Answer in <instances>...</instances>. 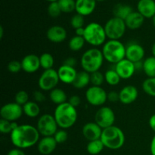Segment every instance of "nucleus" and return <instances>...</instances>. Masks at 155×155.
Instances as JSON below:
<instances>
[{
    "instance_id": "17",
    "label": "nucleus",
    "mask_w": 155,
    "mask_h": 155,
    "mask_svg": "<svg viewBox=\"0 0 155 155\" xmlns=\"http://www.w3.org/2000/svg\"><path fill=\"white\" fill-rule=\"evenodd\" d=\"M120 101L124 104H130L134 102L139 96V91L134 86H126L119 92Z\"/></svg>"
},
{
    "instance_id": "6",
    "label": "nucleus",
    "mask_w": 155,
    "mask_h": 155,
    "mask_svg": "<svg viewBox=\"0 0 155 155\" xmlns=\"http://www.w3.org/2000/svg\"><path fill=\"white\" fill-rule=\"evenodd\" d=\"M86 42L92 46H100L105 43L106 36L104 27L96 22L89 23L85 27L84 36Z\"/></svg>"
},
{
    "instance_id": "1",
    "label": "nucleus",
    "mask_w": 155,
    "mask_h": 155,
    "mask_svg": "<svg viewBox=\"0 0 155 155\" xmlns=\"http://www.w3.org/2000/svg\"><path fill=\"white\" fill-rule=\"evenodd\" d=\"M39 136L37 128L30 124L19 125L10 134L12 143L20 149H25L36 145L39 142Z\"/></svg>"
},
{
    "instance_id": "50",
    "label": "nucleus",
    "mask_w": 155,
    "mask_h": 155,
    "mask_svg": "<svg viewBox=\"0 0 155 155\" xmlns=\"http://www.w3.org/2000/svg\"><path fill=\"white\" fill-rule=\"evenodd\" d=\"M3 35H4V29L2 26H0V39H2Z\"/></svg>"
},
{
    "instance_id": "31",
    "label": "nucleus",
    "mask_w": 155,
    "mask_h": 155,
    "mask_svg": "<svg viewBox=\"0 0 155 155\" xmlns=\"http://www.w3.org/2000/svg\"><path fill=\"white\" fill-rule=\"evenodd\" d=\"M39 61H40L41 68L44 70L52 69L54 64V57L50 53H43L39 56Z\"/></svg>"
},
{
    "instance_id": "54",
    "label": "nucleus",
    "mask_w": 155,
    "mask_h": 155,
    "mask_svg": "<svg viewBox=\"0 0 155 155\" xmlns=\"http://www.w3.org/2000/svg\"><path fill=\"white\" fill-rule=\"evenodd\" d=\"M96 1H99V2H101V1H104V0H96Z\"/></svg>"
},
{
    "instance_id": "12",
    "label": "nucleus",
    "mask_w": 155,
    "mask_h": 155,
    "mask_svg": "<svg viewBox=\"0 0 155 155\" xmlns=\"http://www.w3.org/2000/svg\"><path fill=\"white\" fill-rule=\"evenodd\" d=\"M24 114L23 106L16 102L7 103L0 109V115L2 119H5L10 122L18 120Z\"/></svg>"
},
{
    "instance_id": "26",
    "label": "nucleus",
    "mask_w": 155,
    "mask_h": 155,
    "mask_svg": "<svg viewBox=\"0 0 155 155\" xmlns=\"http://www.w3.org/2000/svg\"><path fill=\"white\" fill-rule=\"evenodd\" d=\"M49 98L54 104L59 105V104L67 102L68 96H67L66 92L63 89H59V88H55V89L50 91Z\"/></svg>"
},
{
    "instance_id": "32",
    "label": "nucleus",
    "mask_w": 155,
    "mask_h": 155,
    "mask_svg": "<svg viewBox=\"0 0 155 155\" xmlns=\"http://www.w3.org/2000/svg\"><path fill=\"white\" fill-rule=\"evenodd\" d=\"M85 42L86 41L83 36H75L70 39L69 42H68V46L71 51H78L83 48Z\"/></svg>"
},
{
    "instance_id": "42",
    "label": "nucleus",
    "mask_w": 155,
    "mask_h": 155,
    "mask_svg": "<svg viewBox=\"0 0 155 155\" xmlns=\"http://www.w3.org/2000/svg\"><path fill=\"white\" fill-rule=\"evenodd\" d=\"M68 102L69 103V104H71L73 107H77L79 105H80V103H81V99H80V98L78 96V95H74L70 97Z\"/></svg>"
},
{
    "instance_id": "14",
    "label": "nucleus",
    "mask_w": 155,
    "mask_h": 155,
    "mask_svg": "<svg viewBox=\"0 0 155 155\" xmlns=\"http://www.w3.org/2000/svg\"><path fill=\"white\" fill-rule=\"evenodd\" d=\"M145 54L144 48L138 43H131L126 47V58L134 64L142 61Z\"/></svg>"
},
{
    "instance_id": "45",
    "label": "nucleus",
    "mask_w": 155,
    "mask_h": 155,
    "mask_svg": "<svg viewBox=\"0 0 155 155\" xmlns=\"http://www.w3.org/2000/svg\"><path fill=\"white\" fill-rule=\"evenodd\" d=\"M77 59H76L75 58L69 57L64 61L63 64L67 65V66L69 67H72V68H75V66L77 65Z\"/></svg>"
},
{
    "instance_id": "52",
    "label": "nucleus",
    "mask_w": 155,
    "mask_h": 155,
    "mask_svg": "<svg viewBox=\"0 0 155 155\" xmlns=\"http://www.w3.org/2000/svg\"><path fill=\"white\" fill-rule=\"evenodd\" d=\"M152 24H153V26H154L155 28V16H154L152 18Z\"/></svg>"
},
{
    "instance_id": "34",
    "label": "nucleus",
    "mask_w": 155,
    "mask_h": 155,
    "mask_svg": "<svg viewBox=\"0 0 155 155\" xmlns=\"http://www.w3.org/2000/svg\"><path fill=\"white\" fill-rule=\"evenodd\" d=\"M58 3L64 13H71L76 9L75 0H58Z\"/></svg>"
},
{
    "instance_id": "8",
    "label": "nucleus",
    "mask_w": 155,
    "mask_h": 155,
    "mask_svg": "<svg viewBox=\"0 0 155 155\" xmlns=\"http://www.w3.org/2000/svg\"><path fill=\"white\" fill-rule=\"evenodd\" d=\"M58 126L54 119V117L48 114H42L39 118L36 124V128L39 134L43 137L54 136L56 132L58 131Z\"/></svg>"
},
{
    "instance_id": "4",
    "label": "nucleus",
    "mask_w": 155,
    "mask_h": 155,
    "mask_svg": "<svg viewBox=\"0 0 155 155\" xmlns=\"http://www.w3.org/2000/svg\"><path fill=\"white\" fill-rule=\"evenodd\" d=\"M104 147L111 150L122 148L125 143V135L124 132L116 126H112L102 130L101 139Z\"/></svg>"
},
{
    "instance_id": "11",
    "label": "nucleus",
    "mask_w": 155,
    "mask_h": 155,
    "mask_svg": "<svg viewBox=\"0 0 155 155\" xmlns=\"http://www.w3.org/2000/svg\"><path fill=\"white\" fill-rule=\"evenodd\" d=\"M95 122L102 130L112 127L115 122L114 112L109 107H101L95 113Z\"/></svg>"
},
{
    "instance_id": "39",
    "label": "nucleus",
    "mask_w": 155,
    "mask_h": 155,
    "mask_svg": "<svg viewBox=\"0 0 155 155\" xmlns=\"http://www.w3.org/2000/svg\"><path fill=\"white\" fill-rule=\"evenodd\" d=\"M13 131L12 122L5 119L0 120V132L2 134H11Z\"/></svg>"
},
{
    "instance_id": "37",
    "label": "nucleus",
    "mask_w": 155,
    "mask_h": 155,
    "mask_svg": "<svg viewBox=\"0 0 155 155\" xmlns=\"http://www.w3.org/2000/svg\"><path fill=\"white\" fill-rule=\"evenodd\" d=\"M29 101V95L27 92L24 90H20L16 93L15 96V102L24 106Z\"/></svg>"
},
{
    "instance_id": "51",
    "label": "nucleus",
    "mask_w": 155,
    "mask_h": 155,
    "mask_svg": "<svg viewBox=\"0 0 155 155\" xmlns=\"http://www.w3.org/2000/svg\"><path fill=\"white\" fill-rule=\"evenodd\" d=\"M151 53H152V56H154L155 58V42L152 45L151 47Z\"/></svg>"
},
{
    "instance_id": "53",
    "label": "nucleus",
    "mask_w": 155,
    "mask_h": 155,
    "mask_svg": "<svg viewBox=\"0 0 155 155\" xmlns=\"http://www.w3.org/2000/svg\"><path fill=\"white\" fill-rule=\"evenodd\" d=\"M46 1L50 2H58V0H46Z\"/></svg>"
},
{
    "instance_id": "28",
    "label": "nucleus",
    "mask_w": 155,
    "mask_h": 155,
    "mask_svg": "<svg viewBox=\"0 0 155 155\" xmlns=\"http://www.w3.org/2000/svg\"><path fill=\"white\" fill-rule=\"evenodd\" d=\"M143 71L148 78L155 77V58L151 56L143 61Z\"/></svg>"
},
{
    "instance_id": "5",
    "label": "nucleus",
    "mask_w": 155,
    "mask_h": 155,
    "mask_svg": "<svg viewBox=\"0 0 155 155\" xmlns=\"http://www.w3.org/2000/svg\"><path fill=\"white\" fill-rule=\"evenodd\" d=\"M103 56L104 60L110 64H117L126 58V46L120 40L109 39L103 45Z\"/></svg>"
},
{
    "instance_id": "47",
    "label": "nucleus",
    "mask_w": 155,
    "mask_h": 155,
    "mask_svg": "<svg viewBox=\"0 0 155 155\" xmlns=\"http://www.w3.org/2000/svg\"><path fill=\"white\" fill-rule=\"evenodd\" d=\"M149 127L153 131L155 132V114L150 117L149 119Z\"/></svg>"
},
{
    "instance_id": "9",
    "label": "nucleus",
    "mask_w": 155,
    "mask_h": 155,
    "mask_svg": "<svg viewBox=\"0 0 155 155\" xmlns=\"http://www.w3.org/2000/svg\"><path fill=\"white\" fill-rule=\"evenodd\" d=\"M59 81L60 80L58 74V71L52 68L45 70L42 72L38 80V85L41 90L51 91L55 89Z\"/></svg>"
},
{
    "instance_id": "7",
    "label": "nucleus",
    "mask_w": 155,
    "mask_h": 155,
    "mask_svg": "<svg viewBox=\"0 0 155 155\" xmlns=\"http://www.w3.org/2000/svg\"><path fill=\"white\" fill-rule=\"evenodd\" d=\"M107 38L111 40H120L125 34V21L119 18L114 17L109 19L104 26Z\"/></svg>"
},
{
    "instance_id": "20",
    "label": "nucleus",
    "mask_w": 155,
    "mask_h": 155,
    "mask_svg": "<svg viewBox=\"0 0 155 155\" xmlns=\"http://www.w3.org/2000/svg\"><path fill=\"white\" fill-rule=\"evenodd\" d=\"M58 143L54 136H45L38 142V151L43 155H48L55 150Z\"/></svg>"
},
{
    "instance_id": "35",
    "label": "nucleus",
    "mask_w": 155,
    "mask_h": 155,
    "mask_svg": "<svg viewBox=\"0 0 155 155\" xmlns=\"http://www.w3.org/2000/svg\"><path fill=\"white\" fill-rule=\"evenodd\" d=\"M90 80L92 86H101V85L103 84L104 81L105 80L104 74L100 72L99 71L92 73V74H90Z\"/></svg>"
},
{
    "instance_id": "16",
    "label": "nucleus",
    "mask_w": 155,
    "mask_h": 155,
    "mask_svg": "<svg viewBox=\"0 0 155 155\" xmlns=\"http://www.w3.org/2000/svg\"><path fill=\"white\" fill-rule=\"evenodd\" d=\"M102 129L95 122L87 123L85 124L82 129V133L85 139L89 142L94 140H98L101 139Z\"/></svg>"
},
{
    "instance_id": "48",
    "label": "nucleus",
    "mask_w": 155,
    "mask_h": 155,
    "mask_svg": "<svg viewBox=\"0 0 155 155\" xmlns=\"http://www.w3.org/2000/svg\"><path fill=\"white\" fill-rule=\"evenodd\" d=\"M84 32H85V27H81V28H79L75 30V33L76 36H84Z\"/></svg>"
},
{
    "instance_id": "18",
    "label": "nucleus",
    "mask_w": 155,
    "mask_h": 155,
    "mask_svg": "<svg viewBox=\"0 0 155 155\" xmlns=\"http://www.w3.org/2000/svg\"><path fill=\"white\" fill-rule=\"evenodd\" d=\"M68 33L61 26L54 25L48 28L46 32V37L50 42L54 43H61L66 39Z\"/></svg>"
},
{
    "instance_id": "46",
    "label": "nucleus",
    "mask_w": 155,
    "mask_h": 155,
    "mask_svg": "<svg viewBox=\"0 0 155 155\" xmlns=\"http://www.w3.org/2000/svg\"><path fill=\"white\" fill-rule=\"evenodd\" d=\"M7 155H26L25 153L22 151V149L20 148H14V149L10 150L8 153Z\"/></svg>"
},
{
    "instance_id": "15",
    "label": "nucleus",
    "mask_w": 155,
    "mask_h": 155,
    "mask_svg": "<svg viewBox=\"0 0 155 155\" xmlns=\"http://www.w3.org/2000/svg\"><path fill=\"white\" fill-rule=\"evenodd\" d=\"M21 62L22 70L27 74H33L41 68L39 57L34 54H29L24 56Z\"/></svg>"
},
{
    "instance_id": "24",
    "label": "nucleus",
    "mask_w": 155,
    "mask_h": 155,
    "mask_svg": "<svg viewBox=\"0 0 155 155\" xmlns=\"http://www.w3.org/2000/svg\"><path fill=\"white\" fill-rule=\"evenodd\" d=\"M90 83V74H89L86 71H83L77 73V77H76L72 85L76 89H81L86 87Z\"/></svg>"
},
{
    "instance_id": "25",
    "label": "nucleus",
    "mask_w": 155,
    "mask_h": 155,
    "mask_svg": "<svg viewBox=\"0 0 155 155\" xmlns=\"http://www.w3.org/2000/svg\"><path fill=\"white\" fill-rule=\"evenodd\" d=\"M133 12V8L131 6L129 5L122 4V3H118L115 5L113 8V14L114 17L120 18L124 21Z\"/></svg>"
},
{
    "instance_id": "23",
    "label": "nucleus",
    "mask_w": 155,
    "mask_h": 155,
    "mask_svg": "<svg viewBox=\"0 0 155 155\" xmlns=\"http://www.w3.org/2000/svg\"><path fill=\"white\" fill-rule=\"evenodd\" d=\"M145 18L139 12L133 11L125 19L126 26L130 30H137L139 29L144 24Z\"/></svg>"
},
{
    "instance_id": "22",
    "label": "nucleus",
    "mask_w": 155,
    "mask_h": 155,
    "mask_svg": "<svg viewBox=\"0 0 155 155\" xmlns=\"http://www.w3.org/2000/svg\"><path fill=\"white\" fill-rule=\"evenodd\" d=\"M137 9L145 18H152L155 16V1L139 0L137 4Z\"/></svg>"
},
{
    "instance_id": "49",
    "label": "nucleus",
    "mask_w": 155,
    "mask_h": 155,
    "mask_svg": "<svg viewBox=\"0 0 155 155\" xmlns=\"http://www.w3.org/2000/svg\"><path fill=\"white\" fill-rule=\"evenodd\" d=\"M150 148H151V155H155V136L153 137V139H151Z\"/></svg>"
},
{
    "instance_id": "41",
    "label": "nucleus",
    "mask_w": 155,
    "mask_h": 155,
    "mask_svg": "<svg viewBox=\"0 0 155 155\" xmlns=\"http://www.w3.org/2000/svg\"><path fill=\"white\" fill-rule=\"evenodd\" d=\"M8 70L12 74H18L22 70L21 62L16 60H12L8 64Z\"/></svg>"
},
{
    "instance_id": "10",
    "label": "nucleus",
    "mask_w": 155,
    "mask_h": 155,
    "mask_svg": "<svg viewBox=\"0 0 155 155\" xmlns=\"http://www.w3.org/2000/svg\"><path fill=\"white\" fill-rule=\"evenodd\" d=\"M86 101L92 106H102L107 100V93L101 86H92L86 92Z\"/></svg>"
},
{
    "instance_id": "44",
    "label": "nucleus",
    "mask_w": 155,
    "mask_h": 155,
    "mask_svg": "<svg viewBox=\"0 0 155 155\" xmlns=\"http://www.w3.org/2000/svg\"><path fill=\"white\" fill-rule=\"evenodd\" d=\"M33 98L36 102H43L45 100V96L41 91L36 90L33 92Z\"/></svg>"
},
{
    "instance_id": "29",
    "label": "nucleus",
    "mask_w": 155,
    "mask_h": 155,
    "mask_svg": "<svg viewBox=\"0 0 155 155\" xmlns=\"http://www.w3.org/2000/svg\"><path fill=\"white\" fill-rule=\"evenodd\" d=\"M104 79L106 83L112 86H117L120 82V77L117 74L115 69H109L104 73Z\"/></svg>"
},
{
    "instance_id": "30",
    "label": "nucleus",
    "mask_w": 155,
    "mask_h": 155,
    "mask_svg": "<svg viewBox=\"0 0 155 155\" xmlns=\"http://www.w3.org/2000/svg\"><path fill=\"white\" fill-rule=\"evenodd\" d=\"M104 148V145L102 143L101 139H98V140H94L89 142L87 147H86V149H87V151L89 154L92 155H96L101 153Z\"/></svg>"
},
{
    "instance_id": "3",
    "label": "nucleus",
    "mask_w": 155,
    "mask_h": 155,
    "mask_svg": "<svg viewBox=\"0 0 155 155\" xmlns=\"http://www.w3.org/2000/svg\"><path fill=\"white\" fill-rule=\"evenodd\" d=\"M101 50L96 48H92L86 50L80 58V64L83 71H86L89 74L99 71L104 62Z\"/></svg>"
},
{
    "instance_id": "33",
    "label": "nucleus",
    "mask_w": 155,
    "mask_h": 155,
    "mask_svg": "<svg viewBox=\"0 0 155 155\" xmlns=\"http://www.w3.org/2000/svg\"><path fill=\"white\" fill-rule=\"evenodd\" d=\"M142 87L147 95L155 97V77L148 78L144 80Z\"/></svg>"
},
{
    "instance_id": "27",
    "label": "nucleus",
    "mask_w": 155,
    "mask_h": 155,
    "mask_svg": "<svg viewBox=\"0 0 155 155\" xmlns=\"http://www.w3.org/2000/svg\"><path fill=\"white\" fill-rule=\"evenodd\" d=\"M24 114L30 118H35L40 114V107L36 101H29L27 104L23 106Z\"/></svg>"
},
{
    "instance_id": "21",
    "label": "nucleus",
    "mask_w": 155,
    "mask_h": 155,
    "mask_svg": "<svg viewBox=\"0 0 155 155\" xmlns=\"http://www.w3.org/2000/svg\"><path fill=\"white\" fill-rule=\"evenodd\" d=\"M96 7V0H76V9L77 14L83 16L90 15Z\"/></svg>"
},
{
    "instance_id": "43",
    "label": "nucleus",
    "mask_w": 155,
    "mask_h": 155,
    "mask_svg": "<svg viewBox=\"0 0 155 155\" xmlns=\"http://www.w3.org/2000/svg\"><path fill=\"white\" fill-rule=\"evenodd\" d=\"M107 100L110 102H117L120 101V95L119 93L114 91H111V92L107 93Z\"/></svg>"
},
{
    "instance_id": "40",
    "label": "nucleus",
    "mask_w": 155,
    "mask_h": 155,
    "mask_svg": "<svg viewBox=\"0 0 155 155\" xmlns=\"http://www.w3.org/2000/svg\"><path fill=\"white\" fill-rule=\"evenodd\" d=\"M54 138L58 144H62L68 140V134L66 130L61 129L56 132L55 134L54 135Z\"/></svg>"
},
{
    "instance_id": "38",
    "label": "nucleus",
    "mask_w": 155,
    "mask_h": 155,
    "mask_svg": "<svg viewBox=\"0 0 155 155\" xmlns=\"http://www.w3.org/2000/svg\"><path fill=\"white\" fill-rule=\"evenodd\" d=\"M61 13V10L60 8L58 2H50L48 6V14L51 18H58Z\"/></svg>"
},
{
    "instance_id": "2",
    "label": "nucleus",
    "mask_w": 155,
    "mask_h": 155,
    "mask_svg": "<svg viewBox=\"0 0 155 155\" xmlns=\"http://www.w3.org/2000/svg\"><path fill=\"white\" fill-rule=\"evenodd\" d=\"M54 117L58 126L61 129L67 130L75 124L78 114L76 107L66 102L57 105L54 112Z\"/></svg>"
},
{
    "instance_id": "19",
    "label": "nucleus",
    "mask_w": 155,
    "mask_h": 155,
    "mask_svg": "<svg viewBox=\"0 0 155 155\" xmlns=\"http://www.w3.org/2000/svg\"><path fill=\"white\" fill-rule=\"evenodd\" d=\"M77 71L75 68L62 64L58 70L59 80L65 84H72L77 77Z\"/></svg>"
},
{
    "instance_id": "13",
    "label": "nucleus",
    "mask_w": 155,
    "mask_h": 155,
    "mask_svg": "<svg viewBox=\"0 0 155 155\" xmlns=\"http://www.w3.org/2000/svg\"><path fill=\"white\" fill-rule=\"evenodd\" d=\"M114 69L123 80H128L131 78L136 71L135 64L127 58H124V60L116 64Z\"/></svg>"
},
{
    "instance_id": "36",
    "label": "nucleus",
    "mask_w": 155,
    "mask_h": 155,
    "mask_svg": "<svg viewBox=\"0 0 155 155\" xmlns=\"http://www.w3.org/2000/svg\"><path fill=\"white\" fill-rule=\"evenodd\" d=\"M85 24V19L84 16L81 15H79V14H76L74 16L71 18V25L73 28H74L75 30L79 28H81L83 27Z\"/></svg>"
}]
</instances>
